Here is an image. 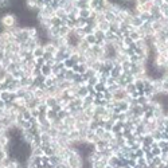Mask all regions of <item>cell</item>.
<instances>
[{
    "label": "cell",
    "mask_w": 168,
    "mask_h": 168,
    "mask_svg": "<svg viewBox=\"0 0 168 168\" xmlns=\"http://www.w3.org/2000/svg\"><path fill=\"white\" fill-rule=\"evenodd\" d=\"M33 57L35 58V59H39V58H43L44 54H46V50H44V46H38L33 53Z\"/></svg>",
    "instance_id": "obj_2"
},
{
    "label": "cell",
    "mask_w": 168,
    "mask_h": 168,
    "mask_svg": "<svg viewBox=\"0 0 168 168\" xmlns=\"http://www.w3.org/2000/svg\"><path fill=\"white\" fill-rule=\"evenodd\" d=\"M39 70H40V75L44 77V78H47V77H51L53 75V67L48 66L47 63H44L43 66H40Z\"/></svg>",
    "instance_id": "obj_1"
}]
</instances>
